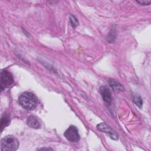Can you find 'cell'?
I'll return each mask as SVG.
<instances>
[{
	"label": "cell",
	"mask_w": 151,
	"mask_h": 151,
	"mask_svg": "<svg viewBox=\"0 0 151 151\" xmlns=\"http://www.w3.org/2000/svg\"><path fill=\"white\" fill-rule=\"evenodd\" d=\"M70 22H71V25L73 27L75 28V27H76L78 25V21L76 19V18H75L73 15H70Z\"/></svg>",
	"instance_id": "8fae6325"
},
{
	"label": "cell",
	"mask_w": 151,
	"mask_h": 151,
	"mask_svg": "<svg viewBox=\"0 0 151 151\" xmlns=\"http://www.w3.org/2000/svg\"><path fill=\"white\" fill-rule=\"evenodd\" d=\"M27 124L29 127L35 129H39L41 126L38 120L34 116H30L27 118Z\"/></svg>",
	"instance_id": "52a82bcc"
},
{
	"label": "cell",
	"mask_w": 151,
	"mask_h": 151,
	"mask_svg": "<svg viewBox=\"0 0 151 151\" xmlns=\"http://www.w3.org/2000/svg\"><path fill=\"white\" fill-rule=\"evenodd\" d=\"M65 138L71 142H77L80 140V135L78 129L74 126H70L64 132V134Z\"/></svg>",
	"instance_id": "277c9868"
},
{
	"label": "cell",
	"mask_w": 151,
	"mask_h": 151,
	"mask_svg": "<svg viewBox=\"0 0 151 151\" xmlns=\"http://www.w3.org/2000/svg\"><path fill=\"white\" fill-rule=\"evenodd\" d=\"M137 3H139L140 5H149L151 3L150 1H145V0H142V1H136Z\"/></svg>",
	"instance_id": "7c38bea8"
},
{
	"label": "cell",
	"mask_w": 151,
	"mask_h": 151,
	"mask_svg": "<svg viewBox=\"0 0 151 151\" xmlns=\"http://www.w3.org/2000/svg\"><path fill=\"white\" fill-rule=\"evenodd\" d=\"M44 149H45V150H52V149H49V148H42V149H40L39 150H44Z\"/></svg>",
	"instance_id": "4fadbf2b"
},
{
	"label": "cell",
	"mask_w": 151,
	"mask_h": 151,
	"mask_svg": "<svg viewBox=\"0 0 151 151\" xmlns=\"http://www.w3.org/2000/svg\"><path fill=\"white\" fill-rule=\"evenodd\" d=\"M10 122V116L8 113H4L1 119V132L3 129L8 126Z\"/></svg>",
	"instance_id": "ba28073f"
},
{
	"label": "cell",
	"mask_w": 151,
	"mask_h": 151,
	"mask_svg": "<svg viewBox=\"0 0 151 151\" xmlns=\"http://www.w3.org/2000/svg\"><path fill=\"white\" fill-rule=\"evenodd\" d=\"M19 104L27 110L34 109L37 105V98L32 93L25 91L22 93L18 97Z\"/></svg>",
	"instance_id": "6da1fadb"
},
{
	"label": "cell",
	"mask_w": 151,
	"mask_h": 151,
	"mask_svg": "<svg viewBox=\"0 0 151 151\" xmlns=\"http://www.w3.org/2000/svg\"><path fill=\"white\" fill-rule=\"evenodd\" d=\"M110 86L115 91H123L124 90L123 86L120 84L119 83L117 82L114 80H110L109 82Z\"/></svg>",
	"instance_id": "9c48e42d"
},
{
	"label": "cell",
	"mask_w": 151,
	"mask_h": 151,
	"mask_svg": "<svg viewBox=\"0 0 151 151\" xmlns=\"http://www.w3.org/2000/svg\"><path fill=\"white\" fill-rule=\"evenodd\" d=\"M19 143L17 138L8 135L1 139V150L4 151H15L18 149Z\"/></svg>",
	"instance_id": "7a4b0ae2"
},
{
	"label": "cell",
	"mask_w": 151,
	"mask_h": 151,
	"mask_svg": "<svg viewBox=\"0 0 151 151\" xmlns=\"http://www.w3.org/2000/svg\"><path fill=\"white\" fill-rule=\"evenodd\" d=\"M14 83V78L12 74L7 70H2L1 72V88L10 87Z\"/></svg>",
	"instance_id": "3957f363"
},
{
	"label": "cell",
	"mask_w": 151,
	"mask_h": 151,
	"mask_svg": "<svg viewBox=\"0 0 151 151\" xmlns=\"http://www.w3.org/2000/svg\"><path fill=\"white\" fill-rule=\"evenodd\" d=\"M100 93L103 100L107 103H110L111 101V94L109 88L107 86H101L100 88Z\"/></svg>",
	"instance_id": "8992f818"
},
{
	"label": "cell",
	"mask_w": 151,
	"mask_h": 151,
	"mask_svg": "<svg viewBox=\"0 0 151 151\" xmlns=\"http://www.w3.org/2000/svg\"><path fill=\"white\" fill-rule=\"evenodd\" d=\"M133 102L136 104L137 106H138L139 108L142 107L143 104V100L140 96H135L133 99Z\"/></svg>",
	"instance_id": "30bf717a"
},
{
	"label": "cell",
	"mask_w": 151,
	"mask_h": 151,
	"mask_svg": "<svg viewBox=\"0 0 151 151\" xmlns=\"http://www.w3.org/2000/svg\"><path fill=\"white\" fill-rule=\"evenodd\" d=\"M97 128L99 130L107 134L109 137L113 140H117L119 139L118 135L110 126L107 125L105 123H101L97 125Z\"/></svg>",
	"instance_id": "5b68a950"
}]
</instances>
